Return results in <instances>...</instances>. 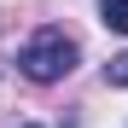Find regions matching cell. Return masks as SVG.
<instances>
[{
	"mask_svg": "<svg viewBox=\"0 0 128 128\" xmlns=\"http://www.w3.org/2000/svg\"><path fill=\"white\" fill-rule=\"evenodd\" d=\"M99 24L116 29V35H128V0H99Z\"/></svg>",
	"mask_w": 128,
	"mask_h": 128,
	"instance_id": "7a4b0ae2",
	"label": "cell"
},
{
	"mask_svg": "<svg viewBox=\"0 0 128 128\" xmlns=\"http://www.w3.org/2000/svg\"><path fill=\"white\" fill-rule=\"evenodd\" d=\"M24 128H41V122H24Z\"/></svg>",
	"mask_w": 128,
	"mask_h": 128,
	"instance_id": "277c9868",
	"label": "cell"
},
{
	"mask_svg": "<svg viewBox=\"0 0 128 128\" xmlns=\"http://www.w3.org/2000/svg\"><path fill=\"white\" fill-rule=\"evenodd\" d=\"M18 70H24L29 82H64L76 70V41L64 35V29H35L24 47H18Z\"/></svg>",
	"mask_w": 128,
	"mask_h": 128,
	"instance_id": "6da1fadb",
	"label": "cell"
},
{
	"mask_svg": "<svg viewBox=\"0 0 128 128\" xmlns=\"http://www.w3.org/2000/svg\"><path fill=\"white\" fill-rule=\"evenodd\" d=\"M105 88H128V52H116L105 64Z\"/></svg>",
	"mask_w": 128,
	"mask_h": 128,
	"instance_id": "3957f363",
	"label": "cell"
}]
</instances>
